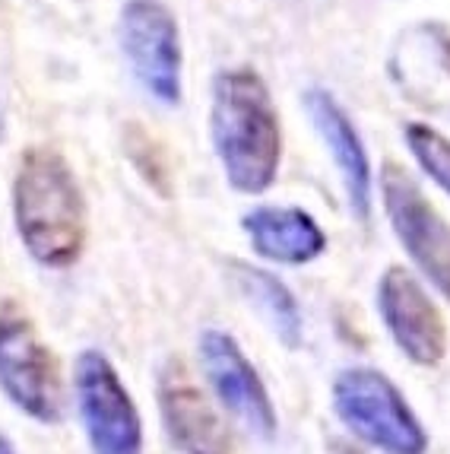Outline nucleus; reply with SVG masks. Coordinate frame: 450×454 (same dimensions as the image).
<instances>
[{"label":"nucleus","mask_w":450,"mask_h":454,"mask_svg":"<svg viewBox=\"0 0 450 454\" xmlns=\"http://www.w3.org/2000/svg\"><path fill=\"white\" fill-rule=\"evenodd\" d=\"M210 134L225 178L238 194H263L276 182L279 114L257 70L225 67L213 76Z\"/></svg>","instance_id":"nucleus-1"},{"label":"nucleus","mask_w":450,"mask_h":454,"mask_svg":"<svg viewBox=\"0 0 450 454\" xmlns=\"http://www.w3.org/2000/svg\"><path fill=\"white\" fill-rule=\"evenodd\" d=\"M16 232L42 267L76 264L86 245V200L70 162L54 146H29L13 182Z\"/></svg>","instance_id":"nucleus-2"},{"label":"nucleus","mask_w":450,"mask_h":454,"mask_svg":"<svg viewBox=\"0 0 450 454\" xmlns=\"http://www.w3.org/2000/svg\"><path fill=\"white\" fill-rule=\"evenodd\" d=\"M333 413L361 445L381 454H425L428 432L384 372L353 365L333 379Z\"/></svg>","instance_id":"nucleus-3"},{"label":"nucleus","mask_w":450,"mask_h":454,"mask_svg":"<svg viewBox=\"0 0 450 454\" xmlns=\"http://www.w3.org/2000/svg\"><path fill=\"white\" fill-rule=\"evenodd\" d=\"M74 403L92 454H143L140 410L102 349L76 356Z\"/></svg>","instance_id":"nucleus-4"},{"label":"nucleus","mask_w":450,"mask_h":454,"mask_svg":"<svg viewBox=\"0 0 450 454\" xmlns=\"http://www.w3.org/2000/svg\"><path fill=\"white\" fill-rule=\"evenodd\" d=\"M0 391L35 423L58 426L64 419L58 363L32 321L13 305L0 309Z\"/></svg>","instance_id":"nucleus-5"},{"label":"nucleus","mask_w":450,"mask_h":454,"mask_svg":"<svg viewBox=\"0 0 450 454\" xmlns=\"http://www.w3.org/2000/svg\"><path fill=\"white\" fill-rule=\"evenodd\" d=\"M381 197L393 232L419 273L450 302V223L444 220L406 168L384 162Z\"/></svg>","instance_id":"nucleus-6"},{"label":"nucleus","mask_w":450,"mask_h":454,"mask_svg":"<svg viewBox=\"0 0 450 454\" xmlns=\"http://www.w3.org/2000/svg\"><path fill=\"white\" fill-rule=\"evenodd\" d=\"M203 379L210 385L219 407L254 435L257 442L276 439V410H273L270 391L251 365V359L241 353L238 340L225 331H203L197 343Z\"/></svg>","instance_id":"nucleus-7"},{"label":"nucleus","mask_w":450,"mask_h":454,"mask_svg":"<svg viewBox=\"0 0 450 454\" xmlns=\"http://www.w3.org/2000/svg\"><path fill=\"white\" fill-rule=\"evenodd\" d=\"M120 48L143 90L159 102L181 98L178 20L162 0H128L120 10Z\"/></svg>","instance_id":"nucleus-8"},{"label":"nucleus","mask_w":450,"mask_h":454,"mask_svg":"<svg viewBox=\"0 0 450 454\" xmlns=\"http://www.w3.org/2000/svg\"><path fill=\"white\" fill-rule=\"evenodd\" d=\"M377 311L409 363L438 365L447 356V325L441 309L406 267H387L377 283Z\"/></svg>","instance_id":"nucleus-9"},{"label":"nucleus","mask_w":450,"mask_h":454,"mask_svg":"<svg viewBox=\"0 0 450 454\" xmlns=\"http://www.w3.org/2000/svg\"><path fill=\"white\" fill-rule=\"evenodd\" d=\"M159 413L175 451L232 454V435L225 429L222 417L178 363L172 369H162L159 375Z\"/></svg>","instance_id":"nucleus-10"},{"label":"nucleus","mask_w":450,"mask_h":454,"mask_svg":"<svg viewBox=\"0 0 450 454\" xmlns=\"http://www.w3.org/2000/svg\"><path fill=\"white\" fill-rule=\"evenodd\" d=\"M397 86L415 106L450 121V32L438 23L413 26L391 58Z\"/></svg>","instance_id":"nucleus-11"},{"label":"nucleus","mask_w":450,"mask_h":454,"mask_svg":"<svg viewBox=\"0 0 450 454\" xmlns=\"http://www.w3.org/2000/svg\"><path fill=\"white\" fill-rule=\"evenodd\" d=\"M305 108H308L317 134L323 137V144L330 150L339 178H343L349 210H353L355 220L365 223L371 216V162H368L359 130L349 121L345 108L327 90L305 92Z\"/></svg>","instance_id":"nucleus-12"},{"label":"nucleus","mask_w":450,"mask_h":454,"mask_svg":"<svg viewBox=\"0 0 450 454\" xmlns=\"http://www.w3.org/2000/svg\"><path fill=\"white\" fill-rule=\"evenodd\" d=\"M241 229L260 258L276 264H311L327 251V235L299 207H257L241 216Z\"/></svg>","instance_id":"nucleus-13"},{"label":"nucleus","mask_w":450,"mask_h":454,"mask_svg":"<svg viewBox=\"0 0 450 454\" xmlns=\"http://www.w3.org/2000/svg\"><path fill=\"white\" fill-rule=\"evenodd\" d=\"M229 277H232L241 299L273 331V337L285 349H299L301 340H305V321H301V309L295 302L292 289L285 286L276 273L244 264V261H229Z\"/></svg>","instance_id":"nucleus-14"},{"label":"nucleus","mask_w":450,"mask_h":454,"mask_svg":"<svg viewBox=\"0 0 450 454\" xmlns=\"http://www.w3.org/2000/svg\"><path fill=\"white\" fill-rule=\"evenodd\" d=\"M406 144L413 150L415 162L435 178L438 188L450 194V140L428 124H406Z\"/></svg>","instance_id":"nucleus-15"},{"label":"nucleus","mask_w":450,"mask_h":454,"mask_svg":"<svg viewBox=\"0 0 450 454\" xmlns=\"http://www.w3.org/2000/svg\"><path fill=\"white\" fill-rule=\"evenodd\" d=\"M124 150H128V160L140 168V175L162 197H168V166L166 156L159 150V144L150 137V130H143L136 121H130L124 128Z\"/></svg>","instance_id":"nucleus-16"},{"label":"nucleus","mask_w":450,"mask_h":454,"mask_svg":"<svg viewBox=\"0 0 450 454\" xmlns=\"http://www.w3.org/2000/svg\"><path fill=\"white\" fill-rule=\"evenodd\" d=\"M0 454H16L13 442H10L7 435H4V432H0Z\"/></svg>","instance_id":"nucleus-17"},{"label":"nucleus","mask_w":450,"mask_h":454,"mask_svg":"<svg viewBox=\"0 0 450 454\" xmlns=\"http://www.w3.org/2000/svg\"><path fill=\"white\" fill-rule=\"evenodd\" d=\"M337 454H365V451H359V448H343V451H337Z\"/></svg>","instance_id":"nucleus-18"},{"label":"nucleus","mask_w":450,"mask_h":454,"mask_svg":"<svg viewBox=\"0 0 450 454\" xmlns=\"http://www.w3.org/2000/svg\"><path fill=\"white\" fill-rule=\"evenodd\" d=\"M0 140H4V114H0Z\"/></svg>","instance_id":"nucleus-19"}]
</instances>
